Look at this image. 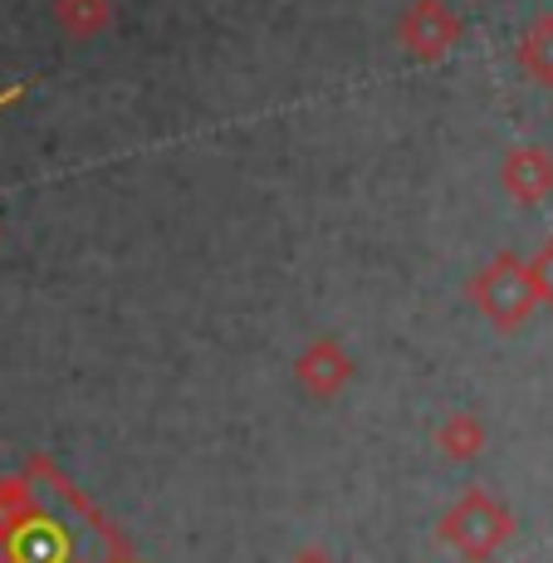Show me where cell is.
Returning <instances> with one entry per match:
<instances>
[{
    "label": "cell",
    "instance_id": "obj_7",
    "mask_svg": "<svg viewBox=\"0 0 553 563\" xmlns=\"http://www.w3.org/2000/svg\"><path fill=\"white\" fill-rule=\"evenodd\" d=\"M519 64H524L529 79L553 84V15L534 20V25L524 30V40H519Z\"/></svg>",
    "mask_w": 553,
    "mask_h": 563
},
{
    "label": "cell",
    "instance_id": "obj_3",
    "mask_svg": "<svg viewBox=\"0 0 553 563\" xmlns=\"http://www.w3.org/2000/svg\"><path fill=\"white\" fill-rule=\"evenodd\" d=\"M461 15L446 5V0H411L402 10V20H397V40H402L407 54H417L421 64H436L446 59L455 49V40H461Z\"/></svg>",
    "mask_w": 553,
    "mask_h": 563
},
{
    "label": "cell",
    "instance_id": "obj_2",
    "mask_svg": "<svg viewBox=\"0 0 553 563\" xmlns=\"http://www.w3.org/2000/svg\"><path fill=\"white\" fill-rule=\"evenodd\" d=\"M471 295H475V305H480L495 323H500V329H515V323H524V313L539 305L534 279H529V269L519 265L515 255H495L490 265H485L480 275L471 279Z\"/></svg>",
    "mask_w": 553,
    "mask_h": 563
},
{
    "label": "cell",
    "instance_id": "obj_10",
    "mask_svg": "<svg viewBox=\"0 0 553 563\" xmlns=\"http://www.w3.org/2000/svg\"><path fill=\"white\" fill-rule=\"evenodd\" d=\"M20 93H25V89H20V84H15V89H5V93H0V103H15Z\"/></svg>",
    "mask_w": 553,
    "mask_h": 563
},
{
    "label": "cell",
    "instance_id": "obj_6",
    "mask_svg": "<svg viewBox=\"0 0 553 563\" xmlns=\"http://www.w3.org/2000/svg\"><path fill=\"white\" fill-rule=\"evenodd\" d=\"M54 25L69 40H99L113 25V0H54Z\"/></svg>",
    "mask_w": 553,
    "mask_h": 563
},
{
    "label": "cell",
    "instance_id": "obj_5",
    "mask_svg": "<svg viewBox=\"0 0 553 563\" xmlns=\"http://www.w3.org/2000/svg\"><path fill=\"white\" fill-rule=\"evenodd\" d=\"M505 191L515 201H539L553 191V162L539 153V147H519V153L505 157Z\"/></svg>",
    "mask_w": 553,
    "mask_h": 563
},
{
    "label": "cell",
    "instance_id": "obj_1",
    "mask_svg": "<svg viewBox=\"0 0 553 563\" xmlns=\"http://www.w3.org/2000/svg\"><path fill=\"white\" fill-rule=\"evenodd\" d=\"M441 539L451 549H461L471 563H480L509 539V510L490 490H465L461 505H451L446 519H441Z\"/></svg>",
    "mask_w": 553,
    "mask_h": 563
},
{
    "label": "cell",
    "instance_id": "obj_4",
    "mask_svg": "<svg viewBox=\"0 0 553 563\" xmlns=\"http://www.w3.org/2000/svg\"><path fill=\"white\" fill-rule=\"evenodd\" d=\"M295 377H299V387H303L309 397L329 402V397H339L343 387H349V377H353V358H349V349H343L339 339H313L309 349L299 353Z\"/></svg>",
    "mask_w": 553,
    "mask_h": 563
},
{
    "label": "cell",
    "instance_id": "obj_9",
    "mask_svg": "<svg viewBox=\"0 0 553 563\" xmlns=\"http://www.w3.org/2000/svg\"><path fill=\"white\" fill-rule=\"evenodd\" d=\"M529 279H534V295L553 305V241L544 245V251H539L534 265H529Z\"/></svg>",
    "mask_w": 553,
    "mask_h": 563
},
{
    "label": "cell",
    "instance_id": "obj_8",
    "mask_svg": "<svg viewBox=\"0 0 553 563\" xmlns=\"http://www.w3.org/2000/svg\"><path fill=\"white\" fill-rule=\"evenodd\" d=\"M436 446H441V456H446V461H471L475 451L485 446V431H480V421H475V417L451 411V417L436 427Z\"/></svg>",
    "mask_w": 553,
    "mask_h": 563
}]
</instances>
